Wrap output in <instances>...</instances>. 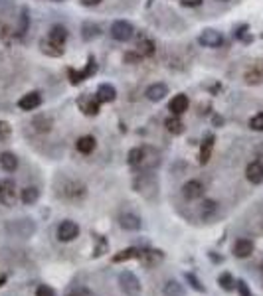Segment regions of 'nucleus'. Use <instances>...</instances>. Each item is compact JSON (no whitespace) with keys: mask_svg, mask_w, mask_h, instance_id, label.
Wrapping results in <instances>:
<instances>
[{"mask_svg":"<svg viewBox=\"0 0 263 296\" xmlns=\"http://www.w3.org/2000/svg\"><path fill=\"white\" fill-rule=\"evenodd\" d=\"M119 286L127 296H141V280L137 278V274L133 270H121L119 272Z\"/></svg>","mask_w":263,"mask_h":296,"instance_id":"obj_1","label":"nucleus"},{"mask_svg":"<svg viewBox=\"0 0 263 296\" xmlns=\"http://www.w3.org/2000/svg\"><path fill=\"white\" fill-rule=\"evenodd\" d=\"M135 34V28H133L129 22L125 20H117L113 26H111V36L117 40V42H129Z\"/></svg>","mask_w":263,"mask_h":296,"instance_id":"obj_2","label":"nucleus"},{"mask_svg":"<svg viewBox=\"0 0 263 296\" xmlns=\"http://www.w3.org/2000/svg\"><path fill=\"white\" fill-rule=\"evenodd\" d=\"M77 235H79V225H77L75 221L66 219V221L60 223V227H58V239H60V241L69 243V241H73Z\"/></svg>","mask_w":263,"mask_h":296,"instance_id":"obj_3","label":"nucleus"},{"mask_svg":"<svg viewBox=\"0 0 263 296\" xmlns=\"http://www.w3.org/2000/svg\"><path fill=\"white\" fill-rule=\"evenodd\" d=\"M182 196H184V199H188V201L202 197L204 196V184L200 180H188L182 186Z\"/></svg>","mask_w":263,"mask_h":296,"instance_id":"obj_4","label":"nucleus"},{"mask_svg":"<svg viewBox=\"0 0 263 296\" xmlns=\"http://www.w3.org/2000/svg\"><path fill=\"white\" fill-rule=\"evenodd\" d=\"M253 249H255L253 241L241 237V239H237V241L233 243V257H237V259H247V257L253 253Z\"/></svg>","mask_w":263,"mask_h":296,"instance_id":"obj_5","label":"nucleus"},{"mask_svg":"<svg viewBox=\"0 0 263 296\" xmlns=\"http://www.w3.org/2000/svg\"><path fill=\"white\" fill-rule=\"evenodd\" d=\"M198 42L206 48H220L224 44V36L216 30H204V32L198 36Z\"/></svg>","mask_w":263,"mask_h":296,"instance_id":"obj_6","label":"nucleus"},{"mask_svg":"<svg viewBox=\"0 0 263 296\" xmlns=\"http://www.w3.org/2000/svg\"><path fill=\"white\" fill-rule=\"evenodd\" d=\"M245 178H247L251 184H261L263 182V162H259V160L249 162L247 168H245Z\"/></svg>","mask_w":263,"mask_h":296,"instance_id":"obj_7","label":"nucleus"},{"mask_svg":"<svg viewBox=\"0 0 263 296\" xmlns=\"http://www.w3.org/2000/svg\"><path fill=\"white\" fill-rule=\"evenodd\" d=\"M42 105V95L38 93V91H30V93H26L24 97L18 101V107L22 109V111H34V109H38Z\"/></svg>","mask_w":263,"mask_h":296,"instance_id":"obj_8","label":"nucleus"},{"mask_svg":"<svg viewBox=\"0 0 263 296\" xmlns=\"http://www.w3.org/2000/svg\"><path fill=\"white\" fill-rule=\"evenodd\" d=\"M99 105H101V101L95 97H91V95H85V97L79 99V107H81V111L85 113V115H89V117H95L99 113Z\"/></svg>","mask_w":263,"mask_h":296,"instance_id":"obj_9","label":"nucleus"},{"mask_svg":"<svg viewBox=\"0 0 263 296\" xmlns=\"http://www.w3.org/2000/svg\"><path fill=\"white\" fill-rule=\"evenodd\" d=\"M87 194V188L81 184V182H67L66 188H64V196H67L69 199H81Z\"/></svg>","mask_w":263,"mask_h":296,"instance_id":"obj_10","label":"nucleus"},{"mask_svg":"<svg viewBox=\"0 0 263 296\" xmlns=\"http://www.w3.org/2000/svg\"><path fill=\"white\" fill-rule=\"evenodd\" d=\"M14 182L12 180H4L2 182V188H0V199L4 205H14L16 201V194H14Z\"/></svg>","mask_w":263,"mask_h":296,"instance_id":"obj_11","label":"nucleus"},{"mask_svg":"<svg viewBox=\"0 0 263 296\" xmlns=\"http://www.w3.org/2000/svg\"><path fill=\"white\" fill-rule=\"evenodd\" d=\"M168 109H170L172 115H182V113H186V111H188V97L182 95V93L174 95L172 101H170V105H168Z\"/></svg>","mask_w":263,"mask_h":296,"instance_id":"obj_12","label":"nucleus"},{"mask_svg":"<svg viewBox=\"0 0 263 296\" xmlns=\"http://www.w3.org/2000/svg\"><path fill=\"white\" fill-rule=\"evenodd\" d=\"M95 69H97V66H95V60L93 58H89V62H87V67L81 71V73H75V71H71L69 69V77H71V83L73 85H77V83H81L85 77H89L91 73H95Z\"/></svg>","mask_w":263,"mask_h":296,"instance_id":"obj_13","label":"nucleus"},{"mask_svg":"<svg viewBox=\"0 0 263 296\" xmlns=\"http://www.w3.org/2000/svg\"><path fill=\"white\" fill-rule=\"evenodd\" d=\"M147 99L149 101H163V99L168 95V87L165 83H153L149 89H147Z\"/></svg>","mask_w":263,"mask_h":296,"instance_id":"obj_14","label":"nucleus"},{"mask_svg":"<svg viewBox=\"0 0 263 296\" xmlns=\"http://www.w3.org/2000/svg\"><path fill=\"white\" fill-rule=\"evenodd\" d=\"M119 225L127 231H139L141 229V217H137L135 213H123L119 217Z\"/></svg>","mask_w":263,"mask_h":296,"instance_id":"obj_15","label":"nucleus"},{"mask_svg":"<svg viewBox=\"0 0 263 296\" xmlns=\"http://www.w3.org/2000/svg\"><path fill=\"white\" fill-rule=\"evenodd\" d=\"M75 148H77V152H81V154H91V152L95 150V138H93V136H81V138H77Z\"/></svg>","mask_w":263,"mask_h":296,"instance_id":"obj_16","label":"nucleus"},{"mask_svg":"<svg viewBox=\"0 0 263 296\" xmlns=\"http://www.w3.org/2000/svg\"><path fill=\"white\" fill-rule=\"evenodd\" d=\"M0 166L4 172H14L18 168V158L14 152H2L0 154Z\"/></svg>","mask_w":263,"mask_h":296,"instance_id":"obj_17","label":"nucleus"},{"mask_svg":"<svg viewBox=\"0 0 263 296\" xmlns=\"http://www.w3.org/2000/svg\"><path fill=\"white\" fill-rule=\"evenodd\" d=\"M48 40L52 42V44H56V46H64L67 40V30L64 26H54L50 34H48Z\"/></svg>","mask_w":263,"mask_h":296,"instance_id":"obj_18","label":"nucleus"},{"mask_svg":"<svg viewBox=\"0 0 263 296\" xmlns=\"http://www.w3.org/2000/svg\"><path fill=\"white\" fill-rule=\"evenodd\" d=\"M97 99L101 103H111V101H115L117 97V91H115V87L113 85H109V83H103L101 87L97 89Z\"/></svg>","mask_w":263,"mask_h":296,"instance_id":"obj_19","label":"nucleus"},{"mask_svg":"<svg viewBox=\"0 0 263 296\" xmlns=\"http://www.w3.org/2000/svg\"><path fill=\"white\" fill-rule=\"evenodd\" d=\"M141 257H143V249H125V251H121V253H117L115 257H113V263H123V261H129V259H139L141 261Z\"/></svg>","mask_w":263,"mask_h":296,"instance_id":"obj_20","label":"nucleus"},{"mask_svg":"<svg viewBox=\"0 0 263 296\" xmlns=\"http://www.w3.org/2000/svg\"><path fill=\"white\" fill-rule=\"evenodd\" d=\"M216 211H218V203H216L214 199H204V203H202V207H200V215H202V219H204V221L212 219Z\"/></svg>","mask_w":263,"mask_h":296,"instance_id":"obj_21","label":"nucleus"},{"mask_svg":"<svg viewBox=\"0 0 263 296\" xmlns=\"http://www.w3.org/2000/svg\"><path fill=\"white\" fill-rule=\"evenodd\" d=\"M212 148H214V136H208L200 148V164H208L210 162V156H212Z\"/></svg>","mask_w":263,"mask_h":296,"instance_id":"obj_22","label":"nucleus"},{"mask_svg":"<svg viewBox=\"0 0 263 296\" xmlns=\"http://www.w3.org/2000/svg\"><path fill=\"white\" fill-rule=\"evenodd\" d=\"M163 259H165L163 251H143V257H141V261L147 266H155L157 263H161Z\"/></svg>","mask_w":263,"mask_h":296,"instance_id":"obj_23","label":"nucleus"},{"mask_svg":"<svg viewBox=\"0 0 263 296\" xmlns=\"http://www.w3.org/2000/svg\"><path fill=\"white\" fill-rule=\"evenodd\" d=\"M163 294L165 296H186V290H184V286L180 284V282H176V280H168L165 284V288H163Z\"/></svg>","mask_w":263,"mask_h":296,"instance_id":"obj_24","label":"nucleus"},{"mask_svg":"<svg viewBox=\"0 0 263 296\" xmlns=\"http://www.w3.org/2000/svg\"><path fill=\"white\" fill-rule=\"evenodd\" d=\"M38 197H40V192H38V188H34V186L24 188L22 194H20V199H22L24 205H34V203L38 201Z\"/></svg>","mask_w":263,"mask_h":296,"instance_id":"obj_25","label":"nucleus"},{"mask_svg":"<svg viewBox=\"0 0 263 296\" xmlns=\"http://www.w3.org/2000/svg\"><path fill=\"white\" fill-rule=\"evenodd\" d=\"M40 48H42V52L44 54H48V56H52V58H60L62 54H64V46H56V44H52L50 40L46 42H40Z\"/></svg>","mask_w":263,"mask_h":296,"instance_id":"obj_26","label":"nucleus"},{"mask_svg":"<svg viewBox=\"0 0 263 296\" xmlns=\"http://www.w3.org/2000/svg\"><path fill=\"white\" fill-rule=\"evenodd\" d=\"M137 52H139L141 58H143V56H153V54H155V44H153V40L141 38L139 44H137Z\"/></svg>","mask_w":263,"mask_h":296,"instance_id":"obj_27","label":"nucleus"},{"mask_svg":"<svg viewBox=\"0 0 263 296\" xmlns=\"http://www.w3.org/2000/svg\"><path fill=\"white\" fill-rule=\"evenodd\" d=\"M165 127L168 132H172V134H180V132L184 131V123L178 119V115H174V117H168L165 121Z\"/></svg>","mask_w":263,"mask_h":296,"instance_id":"obj_28","label":"nucleus"},{"mask_svg":"<svg viewBox=\"0 0 263 296\" xmlns=\"http://www.w3.org/2000/svg\"><path fill=\"white\" fill-rule=\"evenodd\" d=\"M145 154H147L145 148H133L131 152H129V164L143 166L145 164Z\"/></svg>","mask_w":263,"mask_h":296,"instance_id":"obj_29","label":"nucleus"},{"mask_svg":"<svg viewBox=\"0 0 263 296\" xmlns=\"http://www.w3.org/2000/svg\"><path fill=\"white\" fill-rule=\"evenodd\" d=\"M218 284L224 288V290H233L235 288V282H233V276H231L230 272H222L220 276H218Z\"/></svg>","mask_w":263,"mask_h":296,"instance_id":"obj_30","label":"nucleus"},{"mask_svg":"<svg viewBox=\"0 0 263 296\" xmlns=\"http://www.w3.org/2000/svg\"><path fill=\"white\" fill-rule=\"evenodd\" d=\"M99 34H101L99 26H95V24H83V38H85V40L99 38Z\"/></svg>","mask_w":263,"mask_h":296,"instance_id":"obj_31","label":"nucleus"},{"mask_svg":"<svg viewBox=\"0 0 263 296\" xmlns=\"http://www.w3.org/2000/svg\"><path fill=\"white\" fill-rule=\"evenodd\" d=\"M34 127H36V131L48 132L50 129H52V121H50V119H46V117H40V119H36V121H34Z\"/></svg>","mask_w":263,"mask_h":296,"instance_id":"obj_32","label":"nucleus"},{"mask_svg":"<svg viewBox=\"0 0 263 296\" xmlns=\"http://www.w3.org/2000/svg\"><path fill=\"white\" fill-rule=\"evenodd\" d=\"M249 129H251V131H257V132L263 131V113H257V115H253V117L249 119Z\"/></svg>","mask_w":263,"mask_h":296,"instance_id":"obj_33","label":"nucleus"},{"mask_svg":"<svg viewBox=\"0 0 263 296\" xmlns=\"http://www.w3.org/2000/svg\"><path fill=\"white\" fill-rule=\"evenodd\" d=\"M186 280H188V284H190V286H192V288H194L196 292H206L204 284H202V282L198 280V278L194 276V274H192V272H186Z\"/></svg>","mask_w":263,"mask_h":296,"instance_id":"obj_34","label":"nucleus"},{"mask_svg":"<svg viewBox=\"0 0 263 296\" xmlns=\"http://www.w3.org/2000/svg\"><path fill=\"white\" fill-rule=\"evenodd\" d=\"M10 134H12V129H10V125H8L6 121H0V142L8 140V138H10Z\"/></svg>","mask_w":263,"mask_h":296,"instance_id":"obj_35","label":"nucleus"},{"mask_svg":"<svg viewBox=\"0 0 263 296\" xmlns=\"http://www.w3.org/2000/svg\"><path fill=\"white\" fill-rule=\"evenodd\" d=\"M245 81L247 83H259L261 81V73L259 71H247L245 73Z\"/></svg>","mask_w":263,"mask_h":296,"instance_id":"obj_36","label":"nucleus"},{"mask_svg":"<svg viewBox=\"0 0 263 296\" xmlns=\"http://www.w3.org/2000/svg\"><path fill=\"white\" fill-rule=\"evenodd\" d=\"M36 296H56V292H54V288H50V286L42 284V286H38V290H36Z\"/></svg>","mask_w":263,"mask_h":296,"instance_id":"obj_37","label":"nucleus"},{"mask_svg":"<svg viewBox=\"0 0 263 296\" xmlns=\"http://www.w3.org/2000/svg\"><path fill=\"white\" fill-rule=\"evenodd\" d=\"M67 296H95L89 288H85V286H79V288H75V290H71Z\"/></svg>","mask_w":263,"mask_h":296,"instance_id":"obj_38","label":"nucleus"},{"mask_svg":"<svg viewBox=\"0 0 263 296\" xmlns=\"http://www.w3.org/2000/svg\"><path fill=\"white\" fill-rule=\"evenodd\" d=\"M235 288H237V292H239L241 296H251L249 288H247V284H245L243 280H237V282H235Z\"/></svg>","mask_w":263,"mask_h":296,"instance_id":"obj_39","label":"nucleus"},{"mask_svg":"<svg viewBox=\"0 0 263 296\" xmlns=\"http://www.w3.org/2000/svg\"><path fill=\"white\" fill-rule=\"evenodd\" d=\"M182 4H184V6L194 8V6H200V4H202V0H182Z\"/></svg>","mask_w":263,"mask_h":296,"instance_id":"obj_40","label":"nucleus"},{"mask_svg":"<svg viewBox=\"0 0 263 296\" xmlns=\"http://www.w3.org/2000/svg\"><path fill=\"white\" fill-rule=\"evenodd\" d=\"M81 4L83 6H97V4H101V0H81Z\"/></svg>","mask_w":263,"mask_h":296,"instance_id":"obj_41","label":"nucleus"},{"mask_svg":"<svg viewBox=\"0 0 263 296\" xmlns=\"http://www.w3.org/2000/svg\"><path fill=\"white\" fill-rule=\"evenodd\" d=\"M139 60V56H135V54H127L125 56V62H137Z\"/></svg>","mask_w":263,"mask_h":296,"instance_id":"obj_42","label":"nucleus"},{"mask_svg":"<svg viewBox=\"0 0 263 296\" xmlns=\"http://www.w3.org/2000/svg\"><path fill=\"white\" fill-rule=\"evenodd\" d=\"M4 282H6V276H4V274H2V276H0V286H2V284H4Z\"/></svg>","mask_w":263,"mask_h":296,"instance_id":"obj_43","label":"nucleus"},{"mask_svg":"<svg viewBox=\"0 0 263 296\" xmlns=\"http://www.w3.org/2000/svg\"><path fill=\"white\" fill-rule=\"evenodd\" d=\"M0 188H2V182H0Z\"/></svg>","mask_w":263,"mask_h":296,"instance_id":"obj_44","label":"nucleus"},{"mask_svg":"<svg viewBox=\"0 0 263 296\" xmlns=\"http://www.w3.org/2000/svg\"><path fill=\"white\" fill-rule=\"evenodd\" d=\"M56 2H62V0H56Z\"/></svg>","mask_w":263,"mask_h":296,"instance_id":"obj_45","label":"nucleus"},{"mask_svg":"<svg viewBox=\"0 0 263 296\" xmlns=\"http://www.w3.org/2000/svg\"><path fill=\"white\" fill-rule=\"evenodd\" d=\"M261 270H263V263H261Z\"/></svg>","mask_w":263,"mask_h":296,"instance_id":"obj_46","label":"nucleus"}]
</instances>
